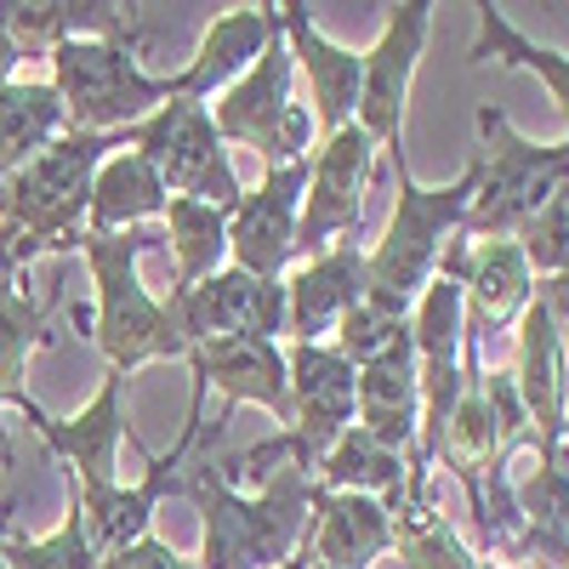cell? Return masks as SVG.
<instances>
[{
	"label": "cell",
	"mask_w": 569,
	"mask_h": 569,
	"mask_svg": "<svg viewBox=\"0 0 569 569\" xmlns=\"http://www.w3.org/2000/svg\"><path fill=\"white\" fill-rule=\"evenodd\" d=\"M188 501L200 507V569H279L308 541L313 479L302 467H273L262 490H240L217 456L182 472Z\"/></svg>",
	"instance_id": "1"
},
{
	"label": "cell",
	"mask_w": 569,
	"mask_h": 569,
	"mask_svg": "<svg viewBox=\"0 0 569 569\" xmlns=\"http://www.w3.org/2000/svg\"><path fill=\"white\" fill-rule=\"evenodd\" d=\"M114 149H126V131L120 137L63 131L58 142H46L29 166L0 177V246H12L23 262H34L40 251L74 257L80 233H86L91 177H98V166Z\"/></svg>",
	"instance_id": "2"
},
{
	"label": "cell",
	"mask_w": 569,
	"mask_h": 569,
	"mask_svg": "<svg viewBox=\"0 0 569 569\" xmlns=\"http://www.w3.org/2000/svg\"><path fill=\"white\" fill-rule=\"evenodd\" d=\"M166 233L154 228H131V233H80L74 257H86L91 291H98V308H91V342L103 353V370H142L154 359H188V342L171 319L166 302L149 297L137 262L142 251H154Z\"/></svg>",
	"instance_id": "3"
},
{
	"label": "cell",
	"mask_w": 569,
	"mask_h": 569,
	"mask_svg": "<svg viewBox=\"0 0 569 569\" xmlns=\"http://www.w3.org/2000/svg\"><path fill=\"white\" fill-rule=\"evenodd\" d=\"M393 166V217L388 233L365 251V291L376 297H393L405 308H416V297L439 279L445 246L461 233L467 206H472V188H479V160L467 154V166L450 182H416V171L405 166V149L388 154Z\"/></svg>",
	"instance_id": "4"
},
{
	"label": "cell",
	"mask_w": 569,
	"mask_h": 569,
	"mask_svg": "<svg viewBox=\"0 0 569 569\" xmlns=\"http://www.w3.org/2000/svg\"><path fill=\"white\" fill-rule=\"evenodd\" d=\"M149 40H69L52 52V91L63 103L69 131L86 137H120L137 120H149L160 103L182 98L177 74L142 69Z\"/></svg>",
	"instance_id": "5"
},
{
	"label": "cell",
	"mask_w": 569,
	"mask_h": 569,
	"mask_svg": "<svg viewBox=\"0 0 569 569\" xmlns=\"http://www.w3.org/2000/svg\"><path fill=\"white\" fill-rule=\"evenodd\" d=\"M479 188L461 233L467 240H518L525 222L569 182V142H536L496 103H479Z\"/></svg>",
	"instance_id": "6"
},
{
	"label": "cell",
	"mask_w": 569,
	"mask_h": 569,
	"mask_svg": "<svg viewBox=\"0 0 569 569\" xmlns=\"http://www.w3.org/2000/svg\"><path fill=\"white\" fill-rule=\"evenodd\" d=\"M284 370H291V427H279L268 445H251L233 472H262L268 461H291L313 479L325 450L353 427V388L359 370L330 348V342H291L284 348Z\"/></svg>",
	"instance_id": "7"
},
{
	"label": "cell",
	"mask_w": 569,
	"mask_h": 569,
	"mask_svg": "<svg viewBox=\"0 0 569 569\" xmlns=\"http://www.w3.org/2000/svg\"><path fill=\"white\" fill-rule=\"evenodd\" d=\"M211 120H217L222 142L257 149L262 171L308 160V142L319 131H313L308 103H297V63H291V46H284V29H279V40L268 46V52L211 103Z\"/></svg>",
	"instance_id": "8"
},
{
	"label": "cell",
	"mask_w": 569,
	"mask_h": 569,
	"mask_svg": "<svg viewBox=\"0 0 569 569\" xmlns=\"http://www.w3.org/2000/svg\"><path fill=\"white\" fill-rule=\"evenodd\" d=\"M126 149H137L160 171V182L171 188V194H182V200H206V206L233 211V200L246 194L240 177H233L228 142L217 137L211 103H200V98L160 103L149 120H137L126 131Z\"/></svg>",
	"instance_id": "9"
},
{
	"label": "cell",
	"mask_w": 569,
	"mask_h": 569,
	"mask_svg": "<svg viewBox=\"0 0 569 569\" xmlns=\"http://www.w3.org/2000/svg\"><path fill=\"white\" fill-rule=\"evenodd\" d=\"M200 433H206V405L188 399V421H182L177 445L149 456V472H142L137 485H80L74 472H63V485H69V496L80 507V525H86L91 547H98V558H109V552H120V547H131L142 536H154L160 496L182 490V467H188V456H194Z\"/></svg>",
	"instance_id": "10"
},
{
	"label": "cell",
	"mask_w": 569,
	"mask_h": 569,
	"mask_svg": "<svg viewBox=\"0 0 569 569\" xmlns=\"http://www.w3.org/2000/svg\"><path fill=\"white\" fill-rule=\"evenodd\" d=\"M427 34H433V7H427V0H399V7H388L376 46H370V52H359L365 58V80H359L353 126L382 154H399L405 149L410 80H416V63L427 52Z\"/></svg>",
	"instance_id": "11"
},
{
	"label": "cell",
	"mask_w": 569,
	"mask_h": 569,
	"mask_svg": "<svg viewBox=\"0 0 569 569\" xmlns=\"http://www.w3.org/2000/svg\"><path fill=\"white\" fill-rule=\"evenodd\" d=\"M376 142L359 126H342L308 154V194L297 222V257H319L342 240H359L365 228V188L376 177Z\"/></svg>",
	"instance_id": "12"
},
{
	"label": "cell",
	"mask_w": 569,
	"mask_h": 569,
	"mask_svg": "<svg viewBox=\"0 0 569 569\" xmlns=\"http://www.w3.org/2000/svg\"><path fill=\"white\" fill-rule=\"evenodd\" d=\"M308 194V160L302 166H268L257 188H246L228 211V268L279 284L297 262V222Z\"/></svg>",
	"instance_id": "13"
},
{
	"label": "cell",
	"mask_w": 569,
	"mask_h": 569,
	"mask_svg": "<svg viewBox=\"0 0 569 569\" xmlns=\"http://www.w3.org/2000/svg\"><path fill=\"white\" fill-rule=\"evenodd\" d=\"M188 370H194V405H206V393H222L217 410V439L228 433V421L240 405H262L279 427H291V370H284V348L268 337H222V342H200L188 348Z\"/></svg>",
	"instance_id": "14"
},
{
	"label": "cell",
	"mask_w": 569,
	"mask_h": 569,
	"mask_svg": "<svg viewBox=\"0 0 569 569\" xmlns=\"http://www.w3.org/2000/svg\"><path fill=\"white\" fill-rule=\"evenodd\" d=\"M126 382L131 376L103 370V388L91 393V405L74 410V416H52L34 393L18 405L34 421V433L46 439V450H52L63 461V472H74L80 485H120V439L137 445L131 421H126Z\"/></svg>",
	"instance_id": "15"
},
{
	"label": "cell",
	"mask_w": 569,
	"mask_h": 569,
	"mask_svg": "<svg viewBox=\"0 0 569 569\" xmlns=\"http://www.w3.org/2000/svg\"><path fill=\"white\" fill-rule=\"evenodd\" d=\"M439 273L461 284L467 337H479V342H490L496 330H512L536 302V273L525 251H518V240H467V233H456L445 246Z\"/></svg>",
	"instance_id": "16"
},
{
	"label": "cell",
	"mask_w": 569,
	"mask_h": 569,
	"mask_svg": "<svg viewBox=\"0 0 569 569\" xmlns=\"http://www.w3.org/2000/svg\"><path fill=\"white\" fill-rule=\"evenodd\" d=\"M166 308H171L188 348L222 342V337H268V342L284 337V279L268 284V279H251L240 268H217L206 284L171 297Z\"/></svg>",
	"instance_id": "17"
},
{
	"label": "cell",
	"mask_w": 569,
	"mask_h": 569,
	"mask_svg": "<svg viewBox=\"0 0 569 569\" xmlns=\"http://www.w3.org/2000/svg\"><path fill=\"white\" fill-rule=\"evenodd\" d=\"M518 330V359H512V388H518V405L530 416V439H536V456H552L563 450L569 439V365H563V325L530 302L525 319L512 325Z\"/></svg>",
	"instance_id": "18"
},
{
	"label": "cell",
	"mask_w": 569,
	"mask_h": 569,
	"mask_svg": "<svg viewBox=\"0 0 569 569\" xmlns=\"http://www.w3.org/2000/svg\"><path fill=\"white\" fill-rule=\"evenodd\" d=\"M279 29H284V46H291L297 74L308 80V98H313L308 114H313V131H319V137H337L342 126H353L365 58L330 40V34L308 18L302 0H284V7H279Z\"/></svg>",
	"instance_id": "19"
},
{
	"label": "cell",
	"mask_w": 569,
	"mask_h": 569,
	"mask_svg": "<svg viewBox=\"0 0 569 569\" xmlns=\"http://www.w3.org/2000/svg\"><path fill=\"white\" fill-rule=\"evenodd\" d=\"M365 297V246L342 240L284 273V337L291 342H330L342 313Z\"/></svg>",
	"instance_id": "20"
},
{
	"label": "cell",
	"mask_w": 569,
	"mask_h": 569,
	"mask_svg": "<svg viewBox=\"0 0 569 569\" xmlns=\"http://www.w3.org/2000/svg\"><path fill=\"white\" fill-rule=\"evenodd\" d=\"M302 552L319 569H370L376 558L393 552V507L376 501V496L313 490Z\"/></svg>",
	"instance_id": "21"
},
{
	"label": "cell",
	"mask_w": 569,
	"mask_h": 569,
	"mask_svg": "<svg viewBox=\"0 0 569 569\" xmlns=\"http://www.w3.org/2000/svg\"><path fill=\"white\" fill-rule=\"evenodd\" d=\"M393 552L399 569H490L485 552H472L439 512V467H427L421 456H410L405 490L393 501Z\"/></svg>",
	"instance_id": "22"
},
{
	"label": "cell",
	"mask_w": 569,
	"mask_h": 569,
	"mask_svg": "<svg viewBox=\"0 0 569 569\" xmlns=\"http://www.w3.org/2000/svg\"><path fill=\"white\" fill-rule=\"evenodd\" d=\"M279 40V7H228V12H217L211 23H206V34H200V46H194V58H188L182 69H177V80H182V98H222V91L240 80L268 46Z\"/></svg>",
	"instance_id": "23"
},
{
	"label": "cell",
	"mask_w": 569,
	"mask_h": 569,
	"mask_svg": "<svg viewBox=\"0 0 569 569\" xmlns=\"http://www.w3.org/2000/svg\"><path fill=\"white\" fill-rule=\"evenodd\" d=\"M353 427H365L370 439H382L399 456L416 450V439H421V382H416V353L410 348L359 370Z\"/></svg>",
	"instance_id": "24"
},
{
	"label": "cell",
	"mask_w": 569,
	"mask_h": 569,
	"mask_svg": "<svg viewBox=\"0 0 569 569\" xmlns=\"http://www.w3.org/2000/svg\"><path fill=\"white\" fill-rule=\"evenodd\" d=\"M512 501L525 518L518 563L569 569V467L552 456H530L525 472H512Z\"/></svg>",
	"instance_id": "25"
},
{
	"label": "cell",
	"mask_w": 569,
	"mask_h": 569,
	"mask_svg": "<svg viewBox=\"0 0 569 569\" xmlns=\"http://www.w3.org/2000/svg\"><path fill=\"white\" fill-rule=\"evenodd\" d=\"M171 188L137 149H114L98 177H91V206H86V233H131L166 217Z\"/></svg>",
	"instance_id": "26"
},
{
	"label": "cell",
	"mask_w": 569,
	"mask_h": 569,
	"mask_svg": "<svg viewBox=\"0 0 569 569\" xmlns=\"http://www.w3.org/2000/svg\"><path fill=\"white\" fill-rule=\"evenodd\" d=\"M63 308V284L46 297L23 291V279L0 284V410H18L29 399V353L52 342V319Z\"/></svg>",
	"instance_id": "27"
},
{
	"label": "cell",
	"mask_w": 569,
	"mask_h": 569,
	"mask_svg": "<svg viewBox=\"0 0 569 569\" xmlns=\"http://www.w3.org/2000/svg\"><path fill=\"white\" fill-rule=\"evenodd\" d=\"M410 456L388 450L382 439H370L365 427H348V433L325 450V461L313 467V490H348V496H376V501H399L405 490Z\"/></svg>",
	"instance_id": "28"
},
{
	"label": "cell",
	"mask_w": 569,
	"mask_h": 569,
	"mask_svg": "<svg viewBox=\"0 0 569 569\" xmlns=\"http://www.w3.org/2000/svg\"><path fill=\"white\" fill-rule=\"evenodd\" d=\"M160 222H166V246H171V268H177L171 297L194 291V284H206L217 268H228V211L222 206L171 194Z\"/></svg>",
	"instance_id": "29"
},
{
	"label": "cell",
	"mask_w": 569,
	"mask_h": 569,
	"mask_svg": "<svg viewBox=\"0 0 569 569\" xmlns=\"http://www.w3.org/2000/svg\"><path fill=\"white\" fill-rule=\"evenodd\" d=\"M69 131L52 80H7L0 86V177L29 166L46 142Z\"/></svg>",
	"instance_id": "30"
},
{
	"label": "cell",
	"mask_w": 569,
	"mask_h": 569,
	"mask_svg": "<svg viewBox=\"0 0 569 569\" xmlns=\"http://www.w3.org/2000/svg\"><path fill=\"white\" fill-rule=\"evenodd\" d=\"M472 18H479V34H472V52L467 58L472 63H501V69L541 74L547 91H552V103H558V114H563V126H569V58L552 52V46H541V40H530L501 7H490V0H479Z\"/></svg>",
	"instance_id": "31"
},
{
	"label": "cell",
	"mask_w": 569,
	"mask_h": 569,
	"mask_svg": "<svg viewBox=\"0 0 569 569\" xmlns=\"http://www.w3.org/2000/svg\"><path fill=\"white\" fill-rule=\"evenodd\" d=\"M330 348H337L353 370H365V365H376V359H388V353L410 348V308L393 302V297L365 291V297L342 313V325H337V337H330Z\"/></svg>",
	"instance_id": "32"
},
{
	"label": "cell",
	"mask_w": 569,
	"mask_h": 569,
	"mask_svg": "<svg viewBox=\"0 0 569 569\" xmlns=\"http://www.w3.org/2000/svg\"><path fill=\"white\" fill-rule=\"evenodd\" d=\"M0 558H7V569H98V547H91L86 525H80V507L69 496L63 507V525L52 536H7V525H0Z\"/></svg>",
	"instance_id": "33"
},
{
	"label": "cell",
	"mask_w": 569,
	"mask_h": 569,
	"mask_svg": "<svg viewBox=\"0 0 569 569\" xmlns=\"http://www.w3.org/2000/svg\"><path fill=\"white\" fill-rule=\"evenodd\" d=\"M518 251H525V262H530L536 279H552V273L569 268V182L525 222V233H518Z\"/></svg>",
	"instance_id": "34"
},
{
	"label": "cell",
	"mask_w": 569,
	"mask_h": 569,
	"mask_svg": "<svg viewBox=\"0 0 569 569\" xmlns=\"http://www.w3.org/2000/svg\"><path fill=\"white\" fill-rule=\"evenodd\" d=\"M98 569H200V563H194V558H182V552H177L171 541H160V536H142V541L109 552Z\"/></svg>",
	"instance_id": "35"
},
{
	"label": "cell",
	"mask_w": 569,
	"mask_h": 569,
	"mask_svg": "<svg viewBox=\"0 0 569 569\" xmlns=\"http://www.w3.org/2000/svg\"><path fill=\"white\" fill-rule=\"evenodd\" d=\"M536 302H541L558 325H569V268L552 273V279H536Z\"/></svg>",
	"instance_id": "36"
},
{
	"label": "cell",
	"mask_w": 569,
	"mask_h": 569,
	"mask_svg": "<svg viewBox=\"0 0 569 569\" xmlns=\"http://www.w3.org/2000/svg\"><path fill=\"white\" fill-rule=\"evenodd\" d=\"M18 63H23V52H18V40L7 34V12H0V86L18 80Z\"/></svg>",
	"instance_id": "37"
},
{
	"label": "cell",
	"mask_w": 569,
	"mask_h": 569,
	"mask_svg": "<svg viewBox=\"0 0 569 569\" xmlns=\"http://www.w3.org/2000/svg\"><path fill=\"white\" fill-rule=\"evenodd\" d=\"M23 268H29V262H23V257H18L12 246H0V284H12V279H18Z\"/></svg>",
	"instance_id": "38"
},
{
	"label": "cell",
	"mask_w": 569,
	"mask_h": 569,
	"mask_svg": "<svg viewBox=\"0 0 569 569\" xmlns=\"http://www.w3.org/2000/svg\"><path fill=\"white\" fill-rule=\"evenodd\" d=\"M18 461V450H12V433H7V421H0V472H7Z\"/></svg>",
	"instance_id": "39"
},
{
	"label": "cell",
	"mask_w": 569,
	"mask_h": 569,
	"mask_svg": "<svg viewBox=\"0 0 569 569\" xmlns=\"http://www.w3.org/2000/svg\"><path fill=\"white\" fill-rule=\"evenodd\" d=\"M308 563H313V558H308V552H297V558H284L279 569H308Z\"/></svg>",
	"instance_id": "40"
},
{
	"label": "cell",
	"mask_w": 569,
	"mask_h": 569,
	"mask_svg": "<svg viewBox=\"0 0 569 569\" xmlns=\"http://www.w3.org/2000/svg\"><path fill=\"white\" fill-rule=\"evenodd\" d=\"M558 461H563V467H569V439H563V450H558Z\"/></svg>",
	"instance_id": "41"
},
{
	"label": "cell",
	"mask_w": 569,
	"mask_h": 569,
	"mask_svg": "<svg viewBox=\"0 0 569 569\" xmlns=\"http://www.w3.org/2000/svg\"><path fill=\"white\" fill-rule=\"evenodd\" d=\"M0 525H7V518H0ZM0 569H7V558H0Z\"/></svg>",
	"instance_id": "42"
},
{
	"label": "cell",
	"mask_w": 569,
	"mask_h": 569,
	"mask_svg": "<svg viewBox=\"0 0 569 569\" xmlns=\"http://www.w3.org/2000/svg\"><path fill=\"white\" fill-rule=\"evenodd\" d=\"M308 569H319V563H308Z\"/></svg>",
	"instance_id": "43"
}]
</instances>
